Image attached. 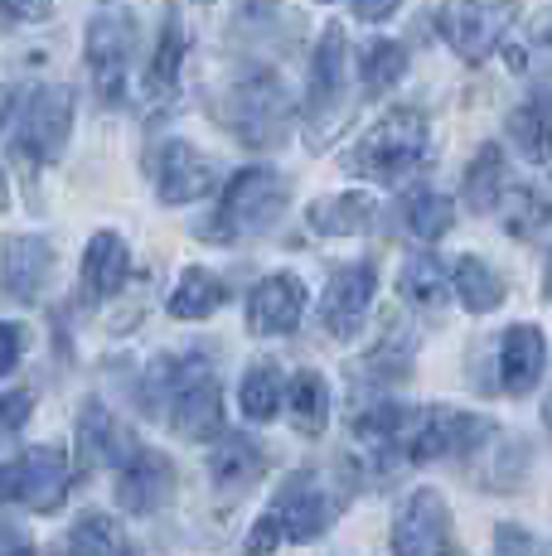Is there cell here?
<instances>
[{
	"label": "cell",
	"mask_w": 552,
	"mask_h": 556,
	"mask_svg": "<svg viewBox=\"0 0 552 556\" xmlns=\"http://www.w3.org/2000/svg\"><path fill=\"white\" fill-rule=\"evenodd\" d=\"M146 406L185 441H209L223 426V392L204 354L155 358L146 372Z\"/></svg>",
	"instance_id": "obj_1"
},
{
	"label": "cell",
	"mask_w": 552,
	"mask_h": 556,
	"mask_svg": "<svg viewBox=\"0 0 552 556\" xmlns=\"http://www.w3.org/2000/svg\"><path fill=\"white\" fill-rule=\"evenodd\" d=\"M422 160H427V116L417 106H392L349 151V169L378 185H402Z\"/></svg>",
	"instance_id": "obj_2"
},
{
	"label": "cell",
	"mask_w": 552,
	"mask_h": 556,
	"mask_svg": "<svg viewBox=\"0 0 552 556\" xmlns=\"http://www.w3.org/2000/svg\"><path fill=\"white\" fill-rule=\"evenodd\" d=\"M218 116H223V126H228L242 146L272 151V146L286 141V126H291V102H286L281 78L262 68V73H248L242 83H233Z\"/></svg>",
	"instance_id": "obj_3"
},
{
	"label": "cell",
	"mask_w": 552,
	"mask_h": 556,
	"mask_svg": "<svg viewBox=\"0 0 552 556\" xmlns=\"http://www.w3.org/2000/svg\"><path fill=\"white\" fill-rule=\"evenodd\" d=\"M286 199H291V189H286V179L276 169L267 165L238 169L218 199L214 228H204V232H214V238H258V232H267L281 218Z\"/></svg>",
	"instance_id": "obj_4"
},
{
	"label": "cell",
	"mask_w": 552,
	"mask_h": 556,
	"mask_svg": "<svg viewBox=\"0 0 552 556\" xmlns=\"http://www.w3.org/2000/svg\"><path fill=\"white\" fill-rule=\"evenodd\" d=\"M73 469L59 445H35L20 459L0 465V504H25L35 513H59L68 498Z\"/></svg>",
	"instance_id": "obj_5"
},
{
	"label": "cell",
	"mask_w": 552,
	"mask_h": 556,
	"mask_svg": "<svg viewBox=\"0 0 552 556\" xmlns=\"http://www.w3.org/2000/svg\"><path fill=\"white\" fill-rule=\"evenodd\" d=\"M518 5L514 0H441L437 10V35L451 45L455 59L465 63H485L494 53V45L504 39V29L514 25Z\"/></svg>",
	"instance_id": "obj_6"
},
{
	"label": "cell",
	"mask_w": 552,
	"mask_h": 556,
	"mask_svg": "<svg viewBox=\"0 0 552 556\" xmlns=\"http://www.w3.org/2000/svg\"><path fill=\"white\" fill-rule=\"evenodd\" d=\"M262 518L276 528V538L315 542V538H325V528L335 522V504H330V494H325V484H321L315 469H296Z\"/></svg>",
	"instance_id": "obj_7"
},
{
	"label": "cell",
	"mask_w": 552,
	"mask_h": 556,
	"mask_svg": "<svg viewBox=\"0 0 552 556\" xmlns=\"http://www.w3.org/2000/svg\"><path fill=\"white\" fill-rule=\"evenodd\" d=\"M451 504L437 489H417L402 498L398 518H392V556H451Z\"/></svg>",
	"instance_id": "obj_8"
},
{
	"label": "cell",
	"mask_w": 552,
	"mask_h": 556,
	"mask_svg": "<svg viewBox=\"0 0 552 556\" xmlns=\"http://www.w3.org/2000/svg\"><path fill=\"white\" fill-rule=\"evenodd\" d=\"M131 49H136V20L131 15H98L88 25V73L108 102L126 98Z\"/></svg>",
	"instance_id": "obj_9"
},
{
	"label": "cell",
	"mask_w": 552,
	"mask_h": 556,
	"mask_svg": "<svg viewBox=\"0 0 552 556\" xmlns=\"http://www.w3.org/2000/svg\"><path fill=\"white\" fill-rule=\"evenodd\" d=\"M73 131V92L39 88L20 106V151L35 160H59Z\"/></svg>",
	"instance_id": "obj_10"
},
{
	"label": "cell",
	"mask_w": 552,
	"mask_h": 556,
	"mask_svg": "<svg viewBox=\"0 0 552 556\" xmlns=\"http://www.w3.org/2000/svg\"><path fill=\"white\" fill-rule=\"evenodd\" d=\"M151 179H155V194L165 203H195L204 194H214L218 175H214V160L199 155L189 141H161L151 151Z\"/></svg>",
	"instance_id": "obj_11"
},
{
	"label": "cell",
	"mask_w": 552,
	"mask_h": 556,
	"mask_svg": "<svg viewBox=\"0 0 552 556\" xmlns=\"http://www.w3.org/2000/svg\"><path fill=\"white\" fill-rule=\"evenodd\" d=\"M374 291H378V271L368 262H349L325 281V305H321V319L335 339H354L368 319V305H374Z\"/></svg>",
	"instance_id": "obj_12"
},
{
	"label": "cell",
	"mask_w": 552,
	"mask_h": 556,
	"mask_svg": "<svg viewBox=\"0 0 552 556\" xmlns=\"http://www.w3.org/2000/svg\"><path fill=\"white\" fill-rule=\"evenodd\" d=\"M175 489V465L161 451H146L141 441L116 459V498L126 513H155Z\"/></svg>",
	"instance_id": "obj_13"
},
{
	"label": "cell",
	"mask_w": 552,
	"mask_h": 556,
	"mask_svg": "<svg viewBox=\"0 0 552 556\" xmlns=\"http://www.w3.org/2000/svg\"><path fill=\"white\" fill-rule=\"evenodd\" d=\"M344 73H349V53H344V29L339 25H325V39L315 49V63H311V131L321 141V131L339 116V102H344Z\"/></svg>",
	"instance_id": "obj_14"
},
{
	"label": "cell",
	"mask_w": 552,
	"mask_h": 556,
	"mask_svg": "<svg viewBox=\"0 0 552 556\" xmlns=\"http://www.w3.org/2000/svg\"><path fill=\"white\" fill-rule=\"evenodd\" d=\"M305 315V281L291 271H276L252 286L248 295V329L252 334H291Z\"/></svg>",
	"instance_id": "obj_15"
},
{
	"label": "cell",
	"mask_w": 552,
	"mask_h": 556,
	"mask_svg": "<svg viewBox=\"0 0 552 556\" xmlns=\"http://www.w3.org/2000/svg\"><path fill=\"white\" fill-rule=\"evenodd\" d=\"M548 363V339L538 325H514L499 339V382H504L509 397H528L543 378Z\"/></svg>",
	"instance_id": "obj_16"
},
{
	"label": "cell",
	"mask_w": 552,
	"mask_h": 556,
	"mask_svg": "<svg viewBox=\"0 0 552 556\" xmlns=\"http://www.w3.org/2000/svg\"><path fill=\"white\" fill-rule=\"evenodd\" d=\"M0 271H5V286L15 301L35 305L45 295L49 276H54V248L45 238H10L5 252H0Z\"/></svg>",
	"instance_id": "obj_17"
},
{
	"label": "cell",
	"mask_w": 552,
	"mask_h": 556,
	"mask_svg": "<svg viewBox=\"0 0 552 556\" xmlns=\"http://www.w3.org/2000/svg\"><path fill=\"white\" fill-rule=\"evenodd\" d=\"M131 445H136V435L116 421L108 406H102V402H83V412H78V459H83V469L116 465V459L131 451Z\"/></svg>",
	"instance_id": "obj_18"
},
{
	"label": "cell",
	"mask_w": 552,
	"mask_h": 556,
	"mask_svg": "<svg viewBox=\"0 0 552 556\" xmlns=\"http://www.w3.org/2000/svg\"><path fill=\"white\" fill-rule=\"evenodd\" d=\"M262 475H267V451L258 441H248V435H223L218 451L209 455V479H214L223 494H242Z\"/></svg>",
	"instance_id": "obj_19"
},
{
	"label": "cell",
	"mask_w": 552,
	"mask_h": 556,
	"mask_svg": "<svg viewBox=\"0 0 552 556\" xmlns=\"http://www.w3.org/2000/svg\"><path fill=\"white\" fill-rule=\"evenodd\" d=\"M131 276V248L116 232H92L88 252H83V286L88 295H116Z\"/></svg>",
	"instance_id": "obj_20"
},
{
	"label": "cell",
	"mask_w": 552,
	"mask_h": 556,
	"mask_svg": "<svg viewBox=\"0 0 552 556\" xmlns=\"http://www.w3.org/2000/svg\"><path fill=\"white\" fill-rule=\"evenodd\" d=\"M374 199L359 194V189H349V194H330V199H315L311 213H305V223H311L321 238H354V232H364L368 223H374Z\"/></svg>",
	"instance_id": "obj_21"
},
{
	"label": "cell",
	"mask_w": 552,
	"mask_h": 556,
	"mask_svg": "<svg viewBox=\"0 0 552 556\" xmlns=\"http://www.w3.org/2000/svg\"><path fill=\"white\" fill-rule=\"evenodd\" d=\"M451 291L461 295V305L471 315H490V309L504 305V276L490 262H480V256H461L451 271Z\"/></svg>",
	"instance_id": "obj_22"
},
{
	"label": "cell",
	"mask_w": 552,
	"mask_h": 556,
	"mask_svg": "<svg viewBox=\"0 0 552 556\" xmlns=\"http://www.w3.org/2000/svg\"><path fill=\"white\" fill-rule=\"evenodd\" d=\"M281 402H286V412H291V421L301 435H321L325 421H330V388H325V378L311 368L296 372V378L286 382Z\"/></svg>",
	"instance_id": "obj_23"
},
{
	"label": "cell",
	"mask_w": 552,
	"mask_h": 556,
	"mask_svg": "<svg viewBox=\"0 0 552 556\" xmlns=\"http://www.w3.org/2000/svg\"><path fill=\"white\" fill-rule=\"evenodd\" d=\"M504 189H509V165H504V151L490 141V146H480V155L465 169V203L475 213H494Z\"/></svg>",
	"instance_id": "obj_24"
},
{
	"label": "cell",
	"mask_w": 552,
	"mask_h": 556,
	"mask_svg": "<svg viewBox=\"0 0 552 556\" xmlns=\"http://www.w3.org/2000/svg\"><path fill=\"white\" fill-rule=\"evenodd\" d=\"M223 305V281L209 266H185L179 286L170 291V315L175 319H209Z\"/></svg>",
	"instance_id": "obj_25"
},
{
	"label": "cell",
	"mask_w": 552,
	"mask_h": 556,
	"mask_svg": "<svg viewBox=\"0 0 552 556\" xmlns=\"http://www.w3.org/2000/svg\"><path fill=\"white\" fill-rule=\"evenodd\" d=\"M281 397H286V378L276 363H252L242 372V388H238V406L248 421H272L281 412Z\"/></svg>",
	"instance_id": "obj_26"
},
{
	"label": "cell",
	"mask_w": 552,
	"mask_h": 556,
	"mask_svg": "<svg viewBox=\"0 0 552 556\" xmlns=\"http://www.w3.org/2000/svg\"><path fill=\"white\" fill-rule=\"evenodd\" d=\"M179 63H185V25H179V15H165V25H161V45H155L151 73H146V98H155V102L175 98Z\"/></svg>",
	"instance_id": "obj_27"
},
{
	"label": "cell",
	"mask_w": 552,
	"mask_h": 556,
	"mask_svg": "<svg viewBox=\"0 0 552 556\" xmlns=\"http://www.w3.org/2000/svg\"><path fill=\"white\" fill-rule=\"evenodd\" d=\"M68 556H131V542L108 513H83L68 532Z\"/></svg>",
	"instance_id": "obj_28"
},
{
	"label": "cell",
	"mask_w": 552,
	"mask_h": 556,
	"mask_svg": "<svg viewBox=\"0 0 552 556\" xmlns=\"http://www.w3.org/2000/svg\"><path fill=\"white\" fill-rule=\"evenodd\" d=\"M398 291H402V301H412V305L431 309V305H441V301H446L451 281H446V266L437 262V256H431V252H417L407 266H402Z\"/></svg>",
	"instance_id": "obj_29"
},
{
	"label": "cell",
	"mask_w": 552,
	"mask_h": 556,
	"mask_svg": "<svg viewBox=\"0 0 552 556\" xmlns=\"http://www.w3.org/2000/svg\"><path fill=\"white\" fill-rule=\"evenodd\" d=\"M455 223V203L437 194V189H422V194L407 199V232L422 242H441Z\"/></svg>",
	"instance_id": "obj_30"
},
{
	"label": "cell",
	"mask_w": 552,
	"mask_h": 556,
	"mask_svg": "<svg viewBox=\"0 0 552 556\" xmlns=\"http://www.w3.org/2000/svg\"><path fill=\"white\" fill-rule=\"evenodd\" d=\"M407 73V53L402 45H392V39H378V45L364 49V59H359V83H364V92H388L392 83Z\"/></svg>",
	"instance_id": "obj_31"
},
{
	"label": "cell",
	"mask_w": 552,
	"mask_h": 556,
	"mask_svg": "<svg viewBox=\"0 0 552 556\" xmlns=\"http://www.w3.org/2000/svg\"><path fill=\"white\" fill-rule=\"evenodd\" d=\"M509 131H514L518 151H524L534 165L548 160V98L534 92V102H524L514 116H509Z\"/></svg>",
	"instance_id": "obj_32"
},
{
	"label": "cell",
	"mask_w": 552,
	"mask_h": 556,
	"mask_svg": "<svg viewBox=\"0 0 552 556\" xmlns=\"http://www.w3.org/2000/svg\"><path fill=\"white\" fill-rule=\"evenodd\" d=\"M499 203H509V232H514V238H534V232H543V223H548L543 194H534V189H504Z\"/></svg>",
	"instance_id": "obj_33"
},
{
	"label": "cell",
	"mask_w": 552,
	"mask_h": 556,
	"mask_svg": "<svg viewBox=\"0 0 552 556\" xmlns=\"http://www.w3.org/2000/svg\"><path fill=\"white\" fill-rule=\"evenodd\" d=\"M35 412V392H0V435L20 431Z\"/></svg>",
	"instance_id": "obj_34"
},
{
	"label": "cell",
	"mask_w": 552,
	"mask_h": 556,
	"mask_svg": "<svg viewBox=\"0 0 552 556\" xmlns=\"http://www.w3.org/2000/svg\"><path fill=\"white\" fill-rule=\"evenodd\" d=\"M494 556H548V552H543V542H538L534 532H524V528H499Z\"/></svg>",
	"instance_id": "obj_35"
},
{
	"label": "cell",
	"mask_w": 552,
	"mask_h": 556,
	"mask_svg": "<svg viewBox=\"0 0 552 556\" xmlns=\"http://www.w3.org/2000/svg\"><path fill=\"white\" fill-rule=\"evenodd\" d=\"M20 358H25V325L0 319V378H10Z\"/></svg>",
	"instance_id": "obj_36"
},
{
	"label": "cell",
	"mask_w": 552,
	"mask_h": 556,
	"mask_svg": "<svg viewBox=\"0 0 552 556\" xmlns=\"http://www.w3.org/2000/svg\"><path fill=\"white\" fill-rule=\"evenodd\" d=\"M0 556H35L29 532H20L15 522H0Z\"/></svg>",
	"instance_id": "obj_37"
},
{
	"label": "cell",
	"mask_w": 552,
	"mask_h": 556,
	"mask_svg": "<svg viewBox=\"0 0 552 556\" xmlns=\"http://www.w3.org/2000/svg\"><path fill=\"white\" fill-rule=\"evenodd\" d=\"M10 15L15 20H29V25H39V20H49V10H54V0H5Z\"/></svg>",
	"instance_id": "obj_38"
},
{
	"label": "cell",
	"mask_w": 552,
	"mask_h": 556,
	"mask_svg": "<svg viewBox=\"0 0 552 556\" xmlns=\"http://www.w3.org/2000/svg\"><path fill=\"white\" fill-rule=\"evenodd\" d=\"M398 5L402 0H354V15L364 20V25H378V20H388Z\"/></svg>",
	"instance_id": "obj_39"
},
{
	"label": "cell",
	"mask_w": 552,
	"mask_h": 556,
	"mask_svg": "<svg viewBox=\"0 0 552 556\" xmlns=\"http://www.w3.org/2000/svg\"><path fill=\"white\" fill-rule=\"evenodd\" d=\"M10 106H15V102H10V92H5V88H0V126H5V116H10Z\"/></svg>",
	"instance_id": "obj_40"
},
{
	"label": "cell",
	"mask_w": 552,
	"mask_h": 556,
	"mask_svg": "<svg viewBox=\"0 0 552 556\" xmlns=\"http://www.w3.org/2000/svg\"><path fill=\"white\" fill-rule=\"evenodd\" d=\"M0 208H5V175H0Z\"/></svg>",
	"instance_id": "obj_41"
},
{
	"label": "cell",
	"mask_w": 552,
	"mask_h": 556,
	"mask_svg": "<svg viewBox=\"0 0 552 556\" xmlns=\"http://www.w3.org/2000/svg\"><path fill=\"white\" fill-rule=\"evenodd\" d=\"M321 5H335V0H321Z\"/></svg>",
	"instance_id": "obj_42"
},
{
	"label": "cell",
	"mask_w": 552,
	"mask_h": 556,
	"mask_svg": "<svg viewBox=\"0 0 552 556\" xmlns=\"http://www.w3.org/2000/svg\"><path fill=\"white\" fill-rule=\"evenodd\" d=\"M199 5H209V0H199Z\"/></svg>",
	"instance_id": "obj_43"
}]
</instances>
